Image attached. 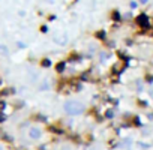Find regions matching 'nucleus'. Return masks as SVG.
I'll list each match as a JSON object with an SVG mask.
<instances>
[{
  "instance_id": "1",
  "label": "nucleus",
  "mask_w": 153,
  "mask_h": 150,
  "mask_svg": "<svg viewBox=\"0 0 153 150\" xmlns=\"http://www.w3.org/2000/svg\"><path fill=\"white\" fill-rule=\"evenodd\" d=\"M63 110L69 116H78L84 111V105L80 101H66L63 105Z\"/></svg>"
},
{
  "instance_id": "2",
  "label": "nucleus",
  "mask_w": 153,
  "mask_h": 150,
  "mask_svg": "<svg viewBox=\"0 0 153 150\" xmlns=\"http://www.w3.org/2000/svg\"><path fill=\"white\" fill-rule=\"evenodd\" d=\"M56 44H60V45H65L66 44V35H62V36H57L56 35Z\"/></svg>"
},
{
  "instance_id": "3",
  "label": "nucleus",
  "mask_w": 153,
  "mask_h": 150,
  "mask_svg": "<svg viewBox=\"0 0 153 150\" xmlns=\"http://www.w3.org/2000/svg\"><path fill=\"white\" fill-rule=\"evenodd\" d=\"M39 135H41V131H39L38 128H32V129H30V137H32V138H38Z\"/></svg>"
},
{
  "instance_id": "4",
  "label": "nucleus",
  "mask_w": 153,
  "mask_h": 150,
  "mask_svg": "<svg viewBox=\"0 0 153 150\" xmlns=\"http://www.w3.org/2000/svg\"><path fill=\"white\" fill-rule=\"evenodd\" d=\"M138 21H140V24H143V26H149V20H147L146 15H141Z\"/></svg>"
},
{
  "instance_id": "5",
  "label": "nucleus",
  "mask_w": 153,
  "mask_h": 150,
  "mask_svg": "<svg viewBox=\"0 0 153 150\" xmlns=\"http://www.w3.org/2000/svg\"><path fill=\"white\" fill-rule=\"evenodd\" d=\"M131 8L135 9V8H137V2H131Z\"/></svg>"
},
{
  "instance_id": "6",
  "label": "nucleus",
  "mask_w": 153,
  "mask_h": 150,
  "mask_svg": "<svg viewBox=\"0 0 153 150\" xmlns=\"http://www.w3.org/2000/svg\"><path fill=\"white\" fill-rule=\"evenodd\" d=\"M63 66H65V65H63V63H60V65H59V71H63Z\"/></svg>"
},
{
  "instance_id": "7",
  "label": "nucleus",
  "mask_w": 153,
  "mask_h": 150,
  "mask_svg": "<svg viewBox=\"0 0 153 150\" xmlns=\"http://www.w3.org/2000/svg\"><path fill=\"white\" fill-rule=\"evenodd\" d=\"M140 2H141V3H147V0H140Z\"/></svg>"
}]
</instances>
